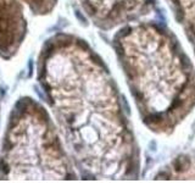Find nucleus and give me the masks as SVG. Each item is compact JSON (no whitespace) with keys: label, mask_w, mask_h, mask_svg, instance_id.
Masks as SVG:
<instances>
[{"label":"nucleus","mask_w":195,"mask_h":183,"mask_svg":"<svg viewBox=\"0 0 195 183\" xmlns=\"http://www.w3.org/2000/svg\"><path fill=\"white\" fill-rule=\"evenodd\" d=\"M21 0H0V56L12 58L27 33Z\"/></svg>","instance_id":"5"},{"label":"nucleus","mask_w":195,"mask_h":183,"mask_svg":"<svg viewBox=\"0 0 195 183\" xmlns=\"http://www.w3.org/2000/svg\"><path fill=\"white\" fill-rule=\"evenodd\" d=\"M157 180H195V155H182L173 159L157 174Z\"/></svg>","instance_id":"7"},{"label":"nucleus","mask_w":195,"mask_h":183,"mask_svg":"<svg viewBox=\"0 0 195 183\" xmlns=\"http://www.w3.org/2000/svg\"><path fill=\"white\" fill-rule=\"evenodd\" d=\"M35 15H47L54 10L58 0H21Z\"/></svg>","instance_id":"8"},{"label":"nucleus","mask_w":195,"mask_h":183,"mask_svg":"<svg viewBox=\"0 0 195 183\" xmlns=\"http://www.w3.org/2000/svg\"><path fill=\"white\" fill-rule=\"evenodd\" d=\"M112 45L143 123L171 134L195 106V67L176 35L161 23L134 22Z\"/></svg>","instance_id":"2"},{"label":"nucleus","mask_w":195,"mask_h":183,"mask_svg":"<svg viewBox=\"0 0 195 183\" xmlns=\"http://www.w3.org/2000/svg\"><path fill=\"white\" fill-rule=\"evenodd\" d=\"M38 81L82 175L135 180L139 148L104 61L82 38L56 33L38 58Z\"/></svg>","instance_id":"1"},{"label":"nucleus","mask_w":195,"mask_h":183,"mask_svg":"<svg viewBox=\"0 0 195 183\" xmlns=\"http://www.w3.org/2000/svg\"><path fill=\"white\" fill-rule=\"evenodd\" d=\"M77 174L48 111L32 98L14 106L0 152V180L68 181Z\"/></svg>","instance_id":"3"},{"label":"nucleus","mask_w":195,"mask_h":183,"mask_svg":"<svg viewBox=\"0 0 195 183\" xmlns=\"http://www.w3.org/2000/svg\"><path fill=\"white\" fill-rule=\"evenodd\" d=\"M170 5L195 54V0H170Z\"/></svg>","instance_id":"6"},{"label":"nucleus","mask_w":195,"mask_h":183,"mask_svg":"<svg viewBox=\"0 0 195 183\" xmlns=\"http://www.w3.org/2000/svg\"><path fill=\"white\" fill-rule=\"evenodd\" d=\"M93 24L102 30L137 22L152 10L155 0H78Z\"/></svg>","instance_id":"4"}]
</instances>
